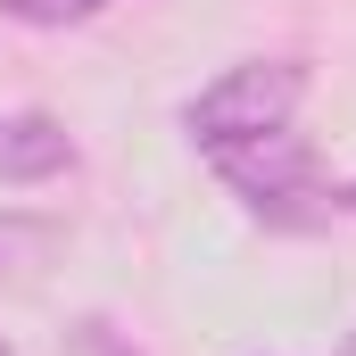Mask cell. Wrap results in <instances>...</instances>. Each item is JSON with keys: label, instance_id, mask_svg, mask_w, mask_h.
<instances>
[{"label": "cell", "instance_id": "obj_1", "mask_svg": "<svg viewBox=\"0 0 356 356\" xmlns=\"http://www.w3.org/2000/svg\"><path fill=\"white\" fill-rule=\"evenodd\" d=\"M298 99H307V67L298 58H241L182 108V133H191V149L224 158V149H249L266 133H290Z\"/></svg>", "mask_w": 356, "mask_h": 356}, {"label": "cell", "instance_id": "obj_2", "mask_svg": "<svg viewBox=\"0 0 356 356\" xmlns=\"http://www.w3.org/2000/svg\"><path fill=\"white\" fill-rule=\"evenodd\" d=\"M216 175L232 182V199H241L249 216H266V224H315V216L332 207L323 166H315V149H307L298 133H266V141H249V149H224Z\"/></svg>", "mask_w": 356, "mask_h": 356}, {"label": "cell", "instance_id": "obj_3", "mask_svg": "<svg viewBox=\"0 0 356 356\" xmlns=\"http://www.w3.org/2000/svg\"><path fill=\"white\" fill-rule=\"evenodd\" d=\"M67 166H75V141H67L58 116H42V108L0 116V182H50Z\"/></svg>", "mask_w": 356, "mask_h": 356}, {"label": "cell", "instance_id": "obj_4", "mask_svg": "<svg viewBox=\"0 0 356 356\" xmlns=\"http://www.w3.org/2000/svg\"><path fill=\"white\" fill-rule=\"evenodd\" d=\"M108 0H0V17L33 25V33H67V25H91Z\"/></svg>", "mask_w": 356, "mask_h": 356}, {"label": "cell", "instance_id": "obj_5", "mask_svg": "<svg viewBox=\"0 0 356 356\" xmlns=\"http://www.w3.org/2000/svg\"><path fill=\"white\" fill-rule=\"evenodd\" d=\"M332 207H348V216H356V182H340V191H332Z\"/></svg>", "mask_w": 356, "mask_h": 356}, {"label": "cell", "instance_id": "obj_6", "mask_svg": "<svg viewBox=\"0 0 356 356\" xmlns=\"http://www.w3.org/2000/svg\"><path fill=\"white\" fill-rule=\"evenodd\" d=\"M0 356H8V340H0Z\"/></svg>", "mask_w": 356, "mask_h": 356}]
</instances>
